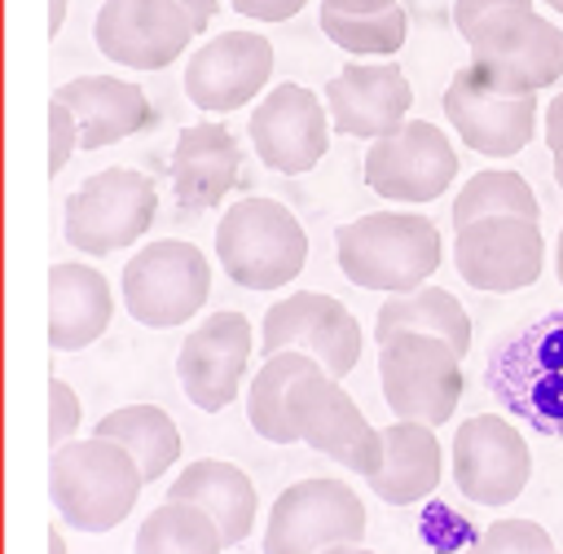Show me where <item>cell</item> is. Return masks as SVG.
<instances>
[{
	"label": "cell",
	"mask_w": 563,
	"mask_h": 554,
	"mask_svg": "<svg viewBox=\"0 0 563 554\" xmlns=\"http://www.w3.org/2000/svg\"><path fill=\"white\" fill-rule=\"evenodd\" d=\"M400 330H431V334L449 339L462 356L471 352V317H466L462 299H453V290L431 286V281H422L418 290H405V295L383 299V308L374 317L378 343L391 339V334H400Z\"/></svg>",
	"instance_id": "484cf974"
},
{
	"label": "cell",
	"mask_w": 563,
	"mask_h": 554,
	"mask_svg": "<svg viewBox=\"0 0 563 554\" xmlns=\"http://www.w3.org/2000/svg\"><path fill=\"white\" fill-rule=\"evenodd\" d=\"M475 75L510 97L541 92L563 75V31L532 4H497L466 35Z\"/></svg>",
	"instance_id": "5b68a950"
},
{
	"label": "cell",
	"mask_w": 563,
	"mask_h": 554,
	"mask_svg": "<svg viewBox=\"0 0 563 554\" xmlns=\"http://www.w3.org/2000/svg\"><path fill=\"white\" fill-rule=\"evenodd\" d=\"M545 145L554 154V176H563V92H554L545 106Z\"/></svg>",
	"instance_id": "8d00e7d4"
},
{
	"label": "cell",
	"mask_w": 563,
	"mask_h": 554,
	"mask_svg": "<svg viewBox=\"0 0 563 554\" xmlns=\"http://www.w3.org/2000/svg\"><path fill=\"white\" fill-rule=\"evenodd\" d=\"M167 497H180V501H198L224 532L229 545H242L255 528V514H260V492L251 484V475L233 462H220V457H198L189 466H180V475L172 479Z\"/></svg>",
	"instance_id": "d4e9b609"
},
{
	"label": "cell",
	"mask_w": 563,
	"mask_h": 554,
	"mask_svg": "<svg viewBox=\"0 0 563 554\" xmlns=\"http://www.w3.org/2000/svg\"><path fill=\"white\" fill-rule=\"evenodd\" d=\"M537 224L541 220L515 215V211L479 215V220L462 224L457 246H453L462 281L475 290H488V295L528 290L545 268V237Z\"/></svg>",
	"instance_id": "7c38bea8"
},
{
	"label": "cell",
	"mask_w": 563,
	"mask_h": 554,
	"mask_svg": "<svg viewBox=\"0 0 563 554\" xmlns=\"http://www.w3.org/2000/svg\"><path fill=\"white\" fill-rule=\"evenodd\" d=\"M330 132H334L330 106H321L312 88L290 79L268 88L251 110V145L264 158V167L282 176L312 171L330 149Z\"/></svg>",
	"instance_id": "2e32d148"
},
{
	"label": "cell",
	"mask_w": 563,
	"mask_h": 554,
	"mask_svg": "<svg viewBox=\"0 0 563 554\" xmlns=\"http://www.w3.org/2000/svg\"><path fill=\"white\" fill-rule=\"evenodd\" d=\"M123 308L150 325L167 330L202 312L211 295V264L207 255L185 242V237H158L145 242L128 264H123Z\"/></svg>",
	"instance_id": "ba28073f"
},
{
	"label": "cell",
	"mask_w": 563,
	"mask_h": 554,
	"mask_svg": "<svg viewBox=\"0 0 563 554\" xmlns=\"http://www.w3.org/2000/svg\"><path fill=\"white\" fill-rule=\"evenodd\" d=\"M75 145H79V119L66 101L53 97V110H48V171L53 176L75 158Z\"/></svg>",
	"instance_id": "836d02e7"
},
{
	"label": "cell",
	"mask_w": 563,
	"mask_h": 554,
	"mask_svg": "<svg viewBox=\"0 0 563 554\" xmlns=\"http://www.w3.org/2000/svg\"><path fill=\"white\" fill-rule=\"evenodd\" d=\"M216 259L246 290H282L308 264V233L286 202L246 193L216 224Z\"/></svg>",
	"instance_id": "3957f363"
},
{
	"label": "cell",
	"mask_w": 563,
	"mask_h": 554,
	"mask_svg": "<svg viewBox=\"0 0 563 554\" xmlns=\"http://www.w3.org/2000/svg\"><path fill=\"white\" fill-rule=\"evenodd\" d=\"M545 4H550V9H554V13H563V0H545Z\"/></svg>",
	"instance_id": "7bdbcfd3"
},
{
	"label": "cell",
	"mask_w": 563,
	"mask_h": 554,
	"mask_svg": "<svg viewBox=\"0 0 563 554\" xmlns=\"http://www.w3.org/2000/svg\"><path fill=\"white\" fill-rule=\"evenodd\" d=\"M444 453L435 440V426L396 418L383 426V466L369 475V488L387 506H413L440 488Z\"/></svg>",
	"instance_id": "cb8c5ba5"
},
{
	"label": "cell",
	"mask_w": 563,
	"mask_h": 554,
	"mask_svg": "<svg viewBox=\"0 0 563 554\" xmlns=\"http://www.w3.org/2000/svg\"><path fill=\"white\" fill-rule=\"evenodd\" d=\"M145 484L150 479H145L141 462L106 435L66 440V444L53 448V462H48L53 506L79 532L119 528L136 510V497H141Z\"/></svg>",
	"instance_id": "7a4b0ae2"
},
{
	"label": "cell",
	"mask_w": 563,
	"mask_h": 554,
	"mask_svg": "<svg viewBox=\"0 0 563 554\" xmlns=\"http://www.w3.org/2000/svg\"><path fill=\"white\" fill-rule=\"evenodd\" d=\"M158 215V189L136 167L92 171L66 198V242L84 255H110L145 237Z\"/></svg>",
	"instance_id": "9c48e42d"
},
{
	"label": "cell",
	"mask_w": 563,
	"mask_h": 554,
	"mask_svg": "<svg viewBox=\"0 0 563 554\" xmlns=\"http://www.w3.org/2000/svg\"><path fill=\"white\" fill-rule=\"evenodd\" d=\"M361 176L378 198L435 202L440 193H449L457 176V154H453V141L435 123L405 119L396 132L369 141Z\"/></svg>",
	"instance_id": "8fae6325"
},
{
	"label": "cell",
	"mask_w": 563,
	"mask_h": 554,
	"mask_svg": "<svg viewBox=\"0 0 563 554\" xmlns=\"http://www.w3.org/2000/svg\"><path fill=\"white\" fill-rule=\"evenodd\" d=\"M79 422H84V405H79L75 387L66 378H48V444L57 448V444L75 440Z\"/></svg>",
	"instance_id": "d6a6232c"
},
{
	"label": "cell",
	"mask_w": 563,
	"mask_h": 554,
	"mask_svg": "<svg viewBox=\"0 0 563 554\" xmlns=\"http://www.w3.org/2000/svg\"><path fill=\"white\" fill-rule=\"evenodd\" d=\"M273 79V44L255 31H220L185 62V97L207 114L242 110Z\"/></svg>",
	"instance_id": "ac0fdd59"
},
{
	"label": "cell",
	"mask_w": 563,
	"mask_h": 554,
	"mask_svg": "<svg viewBox=\"0 0 563 554\" xmlns=\"http://www.w3.org/2000/svg\"><path fill=\"white\" fill-rule=\"evenodd\" d=\"M66 22V0H48V35H57Z\"/></svg>",
	"instance_id": "ab89813d"
},
{
	"label": "cell",
	"mask_w": 563,
	"mask_h": 554,
	"mask_svg": "<svg viewBox=\"0 0 563 554\" xmlns=\"http://www.w3.org/2000/svg\"><path fill=\"white\" fill-rule=\"evenodd\" d=\"M501 211H515V215H532L541 220V202L532 193V185L519 176V171H501V167H488V171H475L462 193L453 198V224H471L479 215H501Z\"/></svg>",
	"instance_id": "4dcf8cb0"
},
{
	"label": "cell",
	"mask_w": 563,
	"mask_h": 554,
	"mask_svg": "<svg viewBox=\"0 0 563 554\" xmlns=\"http://www.w3.org/2000/svg\"><path fill=\"white\" fill-rule=\"evenodd\" d=\"M497 4H532V0H453V26L466 35L484 13H493Z\"/></svg>",
	"instance_id": "d590c367"
},
{
	"label": "cell",
	"mask_w": 563,
	"mask_h": 554,
	"mask_svg": "<svg viewBox=\"0 0 563 554\" xmlns=\"http://www.w3.org/2000/svg\"><path fill=\"white\" fill-rule=\"evenodd\" d=\"M92 435H106V440L123 444L141 462V470H145L150 484L180 462V444H185L180 440V426L158 405H123V409H110L97 422Z\"/></svg>",
	"instance_id": "83f0119b"
},
{
	"label": "cell",
	"mask_w": 563,
	"mask_h": 554,
	"mask_svg": "<svg viewBox=\"0 0 563 554\" xmlns=\"http://www.w3.org/2000/svg\"><path fill=\"white\" fill-rule=\"evenodd\" d=\"M554 277L563 286V229H559V242H554Z\"/></svg>",
	"instance_id": "60d3db41"
},
{
	"label": "cell",
	"mask_w": 563,
	"mask_h": 554,
	"mask_svg": "<svg viewBox=\"0 0 563 554\" xmlns=\"http://www.w3.org/2000/svg\"><path fill=\"white\" fill-rule=\"evenodd\" d=\"M136 550L141 554H176V550H189V554H220L229 550L220 523L198 506V501H180V497H167L163 506H154L145 514V523L136 528Z\"/></svg>",
	"instance_id": "f1b7e54d"
},
{
	"label": "cell",
	"mask_w": 563,
	"mask_h": 554,
	"mask_svg": "<svg viewBox=\"0 0 563 554\" xmlns=\"http://www.w3.org/2000/svg\"><path fill=\"white\" fill-rule=\"evenodd\" d=\"M251 321L242 312H211L202 317L176 356V374L185 396L202 409V413H220L224 405L238 400L246 365H251Z\"/></svg>",
	"instance_id": "d6986e66"
},
{
	"label": "cell",
	"mask_w": 563,
	"mask_h": 554,
	"mask_svg": "<svg viewBox=\"0 0 563 554\" xmlns=\"http://www.w3.org/2000/svg\"><path fill=\"white\" fill-rule=\"evenodd\" d=\"M242 185V145L224 123H189L172 149V189L176 207L211 211Z\"/></svg>",
	"instance_id": "44dd1931"
},
{
	"label": "cell",
	"mask_w": 563,
	"mask_h": 554,
	"mask_svg": "<svg viewBox=\"0 0 563 554\" xmlns=\"http://www.w3.org/2000/svg\"><path fill=\"white\" fill-rule=\"evenodd\" d=\"M475 550H488V554H550L559 545L532 519H497L493 528H484V536H479Z\"/></svg>",
	"instance_id": "1f68e13d"
},
{
	"label": "cell",
	"mask_w": 563,
	"mask_h": 554,
	"mask_svg": "<svg viewBox=\"0 0 563 554\" xmlns=\"http://www.w3.org/2000/svg\"><path fill=\"white\" fill-rule=\"evenodd\" d=\"M444 119L453 123V132L462 136L466 149H475L484 158H515L537 132V92H528V97L497 92L466 62L453 70V79L444 88Z\"/></svg>",
	"instance_id": "e0dca14e"
},
{
	"label": "cell",
	"mask_w": 563,
	"mask_h": 554,
	"mask_svg": "<svg viewBox=\"0 0 563 554\" xmlns=\"http://www.w3.org/2000/svg\"><path fill=\"white\" fill-rule=\"evenodd\" d=\"M554 180H559V189H563V176H554Z\"/></svg>",
	"instance_id": "ee69618b"
},
{
	"label": "cell",
	"mask_w": 563,
	"mask_h": 554,
	"mask_svg": "<svg viewBox=\"0 0 563 554\" xmlns=\"http://www.w3.org/2000/svg\"><path fill=\"white\" fill-rule=\"evenodd\" d=\"M290 426L299 444L334 457L356 475H374L383 466V431L361 413V405L343 391V378L325 369H308L290 387Z\"/></svg>",
	"instance_id": "30bf717a"
},
{
	"label": "cell",
	"mask_w": 563,
	"mask_h": 554,
	"mask_svg": "<svg viewBox=\"0 0 563 554\" xmlns=\"http://www.w3.org/2000/svg\"><path fill=\"white\" fill-rule=\"evenodd\" d=\"M365 501L352 484L312 475L277 492L264 528L268 554H312V550H361L365 541Z\"/></svg>",
	"instance_id": "52a82bcc"
},
{
	"label": "cell",
	"mask_w": 563,
	"mask_h": 554,
	"mask_svg": "<svg viewBox=\"0 0 563 554\" xmlns=\"http://www.w3.org/2000/svg\"><path fill=\"white\" fill-rule=\"evenodd\" d=\"M180 4L194 13L198 31H207V26H211V18H216V9H220V0H180Z\"/></svg>",
	"instance_id": "f35d334b"
},
{
	"label": "cell",
	"mask_w": 563,
	"mask_h": 554,
	"mask_svg": "<svg viewBox=\"0 0 563 554\" xmlns=\"http://www.w3.org/2000/svg\"><path fill=\"white\" fill-rule=\"evenodd\" d=\"M484 383L506 413L550 440H563V308L519 325L488 356Z\"/></svg>",
	"instance_id": "277c9868"
},
{
	"label": "cell",
	"mask_w": 563,
	"mask_h": 554,
	"mask_svg": "<svg viewBox=\"0 0 563 554\" xmlns=\"http://www.w3.org/2000/svg\"><path fill=\"white\" fill-rule=\"evenodd\" d=\"M462 352L431 330H400L378 343V383L396 418L440 426L462 400Z\"/></svg>",
	"instance_id": "8992f818"
},
{
	"label": "cell",
	"mask_w": 563,
	"mask_h": 554,
	"mask_svg": "<svg viewBox=\"0 0 563 554\" xmlns=\"http://www.w3.org/2000/svg\"><path fill=\"white\" fill-rule=\"evenodd\" d=\"M334 259L361 290L405 295L431 281L444 259L440 229L413 211H369L334 233Z\"/></svg>",
	"instance_id": "6da1fadb"
},
{
	"label": "cell",
	"mask_w": 563,
	"mask_h": 554,
	"mask_svg": "<svg viewBox=\"0 0 563 554\" xmlns=\"http://www.w3.org/2000/svg\"><path fill=\"white\" fill-rule=\"evenodd\" d=\"M325 106H330V123L339 136L374 141V136L396 132L409 119L413 88H409V75L396 66V57L347 62L325 84Z\"/></svg>",
	"instance_id": "ffe728a7"
},
{
	"label": "cell",
	"mask_w": 563,
	"mask_h": 554,
	"mask_svg": "<svg viewBox=\"0 0 563 554\" xmlns=\"http://www.w3.org/2000/svg\"><path fill=\"white\" fill-rule=\"evenodd\" d=\"M321 31L356 57H396L405 35H409V18L400 4L378 9V13H343L334 4H321Z\"/></svg>",
	"instance_id": "f546056e"
},
{
	"label": "cell",
	"mask_w": 563,
	"mask_h": 554,
	"mask_svg": "<svg viewBox=\"0 0 563 554\" xmlns=\"http://www.w3.org/2000/svg\"><path fill=\"white\" fill-rule=\"evenodd\" d=\"M532 479V448L501 413H475L453 435V484L475 506H510Z\"/></svg>",
	"instance_id": "9a60e30c"
},
{
	"label": "cell",
	"mask_w": 563,
	"mask_h": 554,
	"mask_svg": "<svg viewBox=\"0 0 563 554\" xmlns=\"http://www.w3.org/2000/svg\"><path fill=\"white\" fill-rule=\"evenodd\" d=\"M198 35L194 13L180 0H106L92 18L101 57L128 70H163L189 53Z\"/></svg>",
	"instance_id": "4fadbf2b"
},
{
	"label": "cell",
	"mask_w": 563,
	"mask_h": 554,
	"mask_svg": "<svg viewBox=\"0 0 563 554\" xmlns=\"http://www.w3.org/2000/svg\"><path fill=\"white\" fill-rule=\"evenodd\" d=\"M308 0H233V9L242 18H255V22H286L303 9Z\"/></svg>",
	"instance_id": "e575fe53"
},
{
	"label": "cell",
	"mask_w": 563,
	"mask_h": 554,
	"mask_svg": "<svg viewBox=\"0 0 563 554\" xmlns=\"http://www.w3.org/2000/svg\"><path fill=\"white\" fill-rule=\"evenodd\" d=\"M114 317L110 281L92 264H53L48 268V343L57 352L92 347Z\"/></svg>",
	"instance_id": "603a6c76"
},
{
	"label": "cell",
	"mask_w": 563,
	"mask_h": 554,
	"mask_svg": "<svg viewBox=\"0 0 563 554\" xmlns=\"http://www.w3.org/2000/svg\"><path fill=\"white\" fill-rule=\"evenodd\" d=\"M48 550H53V554H57V550H66V541H62V532H57V528L48 532Z\"/></svg>",
	"instance_id": "b9f144b4"
},
{
	"label": "cell",
	"mask_w": 563,
	"mask_h": 554,
	"mask_svg": "<svg viewBox=\"0 0 563 554\" xmlns=\"http://www.w3.org/2000/svg\"><path fill=\"white\" fill-rule=\"evenodd\" d=\"M321 4H334L343 13H378V9H391L400 0H321Z\"/></svg>",
	"instance_id": "74e56055"
},
{
	"label": "cell",
	"mask_w": 563,
	"mask_h": 554,
	"mask_svg": "<svg viewBox=\"0 0 563 554\" xmlns=\"http://www.w3.org/2000/svg\"><path fill=\"white\" fill-rule=\"evenodd\" d=\"M308 369H325V365L312 352H299V347H282V352L264 356V365L255 369L251 396H246V422L264 440H273V444H299V435L290 426V387Z\"/></svg>",
	"instance_id": "4316f807"
},
{
	"label": "cell",
	"mask_w": 563,
	"mask_h": 554,
	"mask_svg": "<svg viewBox=\"0 0 563 554\" xmlns=\"http://www.w3.org/2000/svg\"><path fill=\"white\" fill-rule=\"evenodd\" d=\"M57 101H66L79 119V149H106L123 136H136L154 128L150 97L114 75H75L70 84L53 88Z\"/></svg>",
	"instance_id": "7402d4cb"
},
{
	"label": "cell",
	"mask_w": 563,
	"mask_h": 554,
	"mask_svg": "<svg viewBox=\"0 0 563 554\" xmlns=\"http://www.w3.org/2000/svg\"><path fill=\"white\" fill-rule=\"evenodd\" d=\"M282 347L312 352L325 365V374L347 378L361 361V321L334 295L295 290V295L277 299L260 325V352L273 356Z\"/></svg>",
	"instance_id": "5bb4252c"
}]
</instances>
